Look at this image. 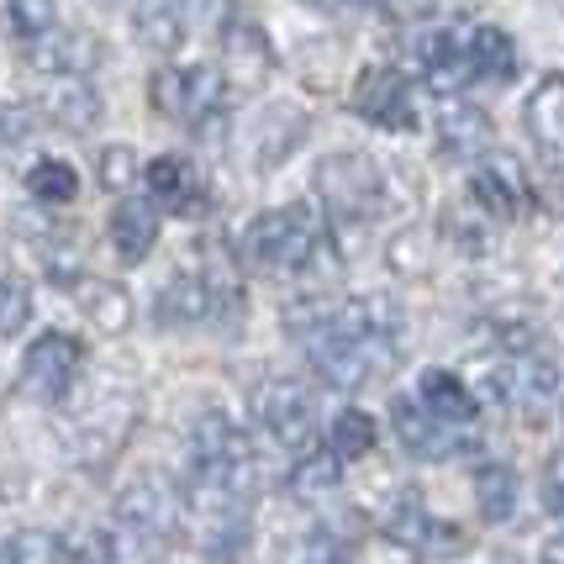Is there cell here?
Here are the masks:
<instances>
[{"mask_svg":"<svg viewBox=\"0 0 564 564\" xmlns=\"http://www.w3.org/2000/svg\"><path fill=\"white\" fill-rule=\"evenodd\" d=\"M185 448H191V480H200V486H221V491H238L248 501L264 486V465H259L253 443L227 412H200L191 422Z\"/></svg>","mask_w":564,"mask_h":564,"instance_id":"1","label":"cell"},{"mask_svg":"<svg viewBox=\"0 0 564 564\" xmlns=\"http://www.w3.org/2000/svg\"><path fill=\"white\" fill-rule=\"evenodd\" d=\"M480 395L501 401V406H517V412H543L560 395V359H554V348L543 344V338L507 344L501 354L486 359Z\"/></svg>","mask_w":564,"mask_h":564,"instance_id":"2","label":"cell"},{"mask_svg":"<svg viewBox=\"0 0 564 564\" xmlns=\"http://www.w3.org/2000/svg\"><path fill=\"white\" fill-rule=\"evenodd\" d=\"M322 221L312 206H274L248 221V264L264 274H306L322 253Z\"/></svg>","mask_w":564,"mask_h":564,"instance_id":"3","label":"cell"},{"mask_svg":"<svg viewBox=\"0 0 564 564\" xmlns=\"http://www.w3.org/2000/svg\"><path fill=\"white\" fill-rule=\"evenodd\" d=\"M317 196L338 227H365L391 212V174L369 153H327L317 164Z\"/></svg>","mask_w":564,"mask_h":564,"instance_id":"4","label":"cell"},{"mask_svg":"<svg viewBox=\"0 0 564 564\" xmlns=\"http://www.w3.org/2000/svg\"><path fill=\"white\" fill-rule=\"evenodd\" d=\"M138 427V395L127 386H100L90 391L64 422V438H69V454L79 465H106Z\"/></svg>","mask_w":564,"mask_h":564,"instance_id":"5","label":"cell"},{"mask_svg":"<svg viewBox=\"0 0 564 564\" xmlns=\"http://www.w3.org/2000/svg\"><path fill=\"white\" fill-rule=\"evenodd\" d=\"M153 106L180 127H206L227 106V79L217 64H164L148 79Z\"/></svg>","mask_w":564,"mask_h":564,"instance_id":"6","label":"cell"},{"mask_svg":"<svg viewBox=\"0 0 564 564\" xmlns=\"http://www.w3.org/2000/svg\"><path fill=\"white\" fill-rule=\"evenodd\" d=\"M185 522V501L164 475H143L132 480L122 496H117V533H122L132 549H159L170 543Z\"/></svg>","mask_w":564,"mask_h":564,"instance_id":"7","label":"cell"},{"mask_svg":"<svg viewBox=\"0 0 564 564\" xmlns=\"http://www.w3.org/2000/svg\"><path fill=\"white\" fill-rule=\"evenodd\" d=\"M253 422L270 443L291 448L295 459L312 454V443H317V401L301 380H264L253 391Z\"/></svg>","mask_w":564,"mask_h":564,"instance_id":"8","label":"cell"},{"mask_svg":"<svg viewBox=\"0 0 564 564\" xmlns=\"http://www.w3.org/2000/svg\"><path fill=\"white\" fill-rule=\"evenodd\" d=\"M79 365H85V348L69 333H43L32 338L22 354V369H17V391L26 401H43V406H58L69 401L74 380H79Z\"/></svg>","mask_w":564,"mask_h":564,"instance_id":"9","label":"cell"},{"mask_svg":"<svg viewBox=\"0 0 564 564\" xmlns=\"http://www.w3.org/2000/svg\"><path fill=\"white\" fill-rule=\"evenodd\" d=\"M354 117H365L380 132H412L417 127V96H412V79L395 69V64H369L354 79Z\"/></svg>","mask_w":564,"mask_h":564,"instance_id":"10","label":"cell"},{"mask_svg":"<svg viewBox=\"0 0 564 564\" xmlns=\"http://www.w3.org/2000/svg\"><path fill=\"white\" fill-rule=\"evenodd\" d=\"M380 528L386 539L401 543V549H417V554H459L465 549V533L454 522H433V512L422 507L417 491H395L380 512Z\"/></svg>","mask_w":564,"mask_h":564,"instance_id":"11","label":"cell"},{"mask_svg":"<svg viewBox=\"0 0 564 564\" xmlns=\"http://www.w3.org/2000/svg\"><path fill=\"white\" fill-rule=\"evenodd\" d=\"M417 64L433 96L459 100V90L475 85V74H469V26H438V32H427L417 43Z\"/></svg>","mask_w":564,"mask_h":564,"instance_id":"12","label":"cell"},{"mask_svg":"<svg viewBox=\"0 0 564 564\" xmlns=\"http://www.w3.org/2000/svg\"><path fill=\"white\" fill-rule=\"evenodd\" d=\"M469 200L486 212L491 221H512L528 212V174L517 170V159L507 153H491V159H480L475 174H469Z\"/></svg>","mask_w":564,"mask_h":564,"instance_id":"13","label":"cell"},{"mask_svg":"<svg viewBox=\"0 0 564 564\" xmlns=\"http://www.w3.org/2000/svg\"><path fill=\"white\" fill-rule=\"evenodd\" d=\"M338 333L344 338H359V344H386L401 348V333H406V312L401 301L386 291H365L338 301Z\"/></svg>","mask_w":564,"mask_h":564,"instance_id":"14","label":"cell"},{"mask_svg":"<svg viewBox=\"0 0 564 564\" xmlns=\"http://www.w3.org/2000/svg\"><path fill=\"white\" fill-rule=\"evenodd\" d=\"M26 64L53 79H90V69L100 64V37L85 26H58L48 37L26 43Z\"/></svg>","mask_w":564,"mask_h":564,"instance_id":"15","label":"cell"},{"mask_svg":"<svg viewBox=\"0 0 564 564\" xmlns=\"http://www.w3.org/2000/svg\"><path fill=\"white\" fill-rule=\"evenodd\" d=\"M391 427H395V443H401L412 459H454V454H459V443H465L448 422L433 417L417 395H395Z\"/></svg>","mask_w":564,"mask_h":564,"instance_id":"16","label":"cell"},{"mask_svg":"<svg viewBox=\"0 0 564 564\" xmlns=\"http://www.w3.org/2000/svg\"><path fill=\"white\" fill-rule=\"evenodd\" d=\"M270 74H274V48L259 26L232 22L221 32V79H227V90H259Z\"/></svg>","mask_w":564,"mask_h":564,"instance_id":"17","label":"cell"},{"mask_svg":"<svg viewBox=\"0 0 564 564\" xmlns=\"http://www.w3.org/2000/svg\"><path fill=\"white\" fill-rule=\"evenodd\" d=\"M143 185H148V196H153V206H170V212H180V217H200V212H206V185H200L196 164L180 159V153L148 159Z\"/></svg>","mask_w":564,"mask_h":564,"instance_id":"18","label":"cell"},{"mask_svg":"<svg viewBox=\"0 0 564 564\" xmlns=\"http://www.w3.org/2000/svg\"><path fill=\"white\" fill-rule=\"evenodd\" d=\"M438 153L443 159H491V143H496V127L480 106H465V100H448L438 111Z\"/></svg>","mask_w":564,"mask_h":564,"instance_id":"19","label":"cell"},{"mask_svg":"<svg viewBox=\"0 0 564 564\" xmlns=\"http://www.w3.org/2000/svg\"><path fill=\"white\" fill-rule=\"evenodd\" d=\"M69 291H74V301H79L85 322H90L96 333H106V338H122L127 327H132V317H138L132 295H127L117 280H96V274H79Z\"/></svg>","mask_w":564,"mask_h":564,"instance_id":"20","label":"cell"},{"mask_svg":"<svg viewBox=\"0 0 564 564\" xmlns=\"http://www.w3.org/2000/svg\"><path fill=\"white\" fill-rule=\"evenodd\" d=\"M417 401L438 422H448V427H465V422L480 417V391H475V386H465L454 369H422Z\"/></svg>","mask_w":564,"mask_h":564,"instance_id":"21","label":"cell"},{"mask_svg":"<svg viewBox=\"0 0 564 564\" xmlns=\"http://www.w3.org/2000/svg\"><path fill=\"white\" fill-rule=\"evenodd\" d=\"M43 106V117L53 127H64V132H90L100 122V96L90 79H53L48 90L37 96Z\"/></svg>","mask_w":564,"mask_h":564,"instance_id":"22","label":"cell"},{"mask_svg":"<svg viewBox=\"0 0 564 564\" xmlns=\"http://www.w3.org/2000/svg\"><path fill=\"white\" fill-rule=\"evenodd\" d=\"M200 317H212V291H206L200 270L170 274L159 301H153V322H159V327H191V322H200Z\"/></svg>","mask_w":564,"mask_h":564,"instance_id":"23","label":"cell"},{"mask_svg":"<svg viewBox=\"0 0 564 564\" xmlns=\"http://www.w3.org/2000/svg\"><path fill=\"white\" fill-rule=\"evenodd\" d=\"M132 32L153 53H174L191 32V6L185 0H138L132 6Z\"/></svg>","mask_w":564,"mask_h":564,"instance_id":"24","label":"cell"},{"mask_svg":"<svg viewBox=\"0 0 564 564\" xmlns=\"http://www.w3.org/2000/svg\"><path fill=\"white\" fill-rule=\"evenodd\" d=\"M159 243V206L153 200L127 196L117 212H111V248L122 253L127 264H143Z\"/></svg>","mask_w":564,"mask_h":564,"instance_id":"25","label":"cell"},{"mask_svg":"<svg viewBox=\"0 0 564 564\" xmlns=\"http://www.w3.org/2000/svg\"><path fill=\"white\" fill-rule=\"evenodd\" d=\"M522 117H528L533 143L549 148V153H564V74H543L528 106H522Z\"/></svg>","mask_w":564,"mask_h":564,"instance_id":"26","label":"cell"},{"mask_svg":"<svg viewBox=\"0 0 564 564\" xmlns=\"http://www.w3.org/2000/svg\"><path fill=\"white\" fill-rule=\"evenodd\" d=\"M469 74L475 85H507L517 74V43L501 26H469Z\"/></svg>","mask_w":564,"mask_h":564,"instance_id":"27","label":"cell"},{"mask_svg":"<svg viewBox=\"0 0 564 564\" xmlns=\"http://www.w3.org/2000/svg\"><path fill=\"white\" fill-rule=\"evenodd\" d=\"M58 0H0V32L6 37H17V43H37V37H48L58 32Z\"/></svg>","mask_w":564,"mask_h":564,"instance_id":"28","label":"cell"},{"mask_svg":"<svg viewBox=\"0 0 564 564\" xmlns=\"http://www.w3.org/2000/svg\"><path fill=\"white\" fill-rule=\"evenodd\" d=\"M338 480H344V459L333 448H312L291 469V496L295 501H322V496L338 491Z\"/></svg>","mask_w":564,"mask_h":564,"instance_id":"29","label":"cell"},{"mask_svg":"<svg viewBox=\"0 0 564 564\" xmlns=\"http://www.w3.org/2000/svg\"><path fill=\"white\" fill-rule=\"evenodd\" d=\"M517 469L512 465H480L475 469V507L486 522H507L517 512Z\"/></svg>","mask_w":564,"mask_h":564,"instance_id":"30","label":"cell"},{"mask_svg":"<svg viewBox=\"0 0 564 564\" xmlns=\"http://www.w3.org/2000/svg\"><path fill=\"white\" fill-rule=\"evenodd\" d=\"M375 443H380V427H375V417L369 412H359V406H344L338 417H333V433H327V448L338 454V459H365V454H375Z\"/></svg>","mask_w":564,"mask_h":564,"instance_id":"31","label":"cell"},{"mask_svg":"<svg viewBox=\"0 0 564 564\" xmlns=\"http://www.w3.org/2000/svg\"><path fill=\"white\" fill-rule=\"evenodd\" d=\"M26 191H32L37 206H69V200L79 196V174H74V164H64V159H37V164L26 170Z\"/></svg>","mask_w":564,"mask_h":564,"instance_id":"32","label":"cell"},{"mask_svg":"<svg viewBox=\"0 0 564 564\" xmlns=\"http://www.w3.org/2000/svg\"><path fill=\"white\" fill-rule=\"evenodd\" d=\"M96 174H100L106 191H117V196L127 200V191H138V180H143V159H138L127 143H106L96 153Z\"/></svg>","mask_w":564,"mask_h":564,"instance_id":"33","label":"cell"},{"mask_svg":"<svg viewBox=\"0 0 564 564\" xmlns=\"http://www.w3.org/2000/svg\"><path fill=\"white\" fill-rule=\"evenodd\" d=\"M344 539L333 533V528H312V533H301V539L291 543V554L285 560L291 564H344Z\"/></svg>","mask_w":564,"mask_h":564,"instance_id":"34","label":"cell"},{"mask_svg":"<svg viewBox=\"0 0 564 564\" xmlns=\"http://www.w3.org/2000/svg\"><path fill=\"white\" fill-rule=\"evenodd\" d=\"M32 132H37V111H32V106L0 100V153H6V159L22 153V148L32 143Z\"/></svg>","mask_w":564,"mask_h":564,"instance_id":"35","label":"cell"},{"mask_svg":"<svg viewBox=\"0 0 564 564\" xmlns=\"http://www.w3.org/2000/svg\"><path fill=\"white\" fill-rule=\"evenodd\" d=\"M32 322V291L22 280H0V338H17Z\"/></svg>","mask_w":564,"mask_h":564,"instance_id":"36","label":"cell"},{"mask_svg":"<svg viewBox=\"0 0 564 564\" xmlns=\"http://www.w3.org/2000/svg\"><path fill=\"white\" fill-rule=\"evenodd\" d=\"M191 6V22H200V26H217V32H227V17H232V0H185Z\"/></svg>","mask_w":564,"mask_h":564,"instance_id":"37","label":"cell"},{"mask_svg":"<svg viewBox=\"0 0 564 564\" xmlns=\"http://www.w3.org/2000/svg\"><path fill=\"white\" fill-rule=\"evenodd\" d=\"M386 6H391V11H401V17H427L438 0H386Z\"/></svg>","mask_w":564,"mask_h":564,"instance_id":"38","label":"cell"},{"mask_svg":"<svg viewBox=\"0 0 564 564\" xmlns=\"http://www.w3.org/2000/svg\"><path fill=\"white\" fill-rule=\"evenodd\" d=\"M539 564H564V539H549V543H543V560Z\"/></svg>","mask_w":564,"mask_h":564,"instance_id":"39","label":"cell"},{"mask_svg":"<svg viewBox=\"0 0 564 564\" xmlns=\"http://www.w3.org/2000/svg\"><path fill=\"white\" fill-rule=\"evenodd\" d=\"M327 6H375V0H327Z\"/></svg>","mask_w":564,"mask_h":564,"instance_id":"40","label":"cell"},{"mask_svg":"<svg viewBox=\"0 0 564 564\" xmlns=\"http://www.w3.org/2000/svg\"><path fill=\"white\" fill-rule=\"evenodd\" d=\"M69 564H96V560L90 554H69Z\"/></svg>","mask_w":564,"mask_h":564,"instance_id":"41","label":"cell"}]
</instances>
